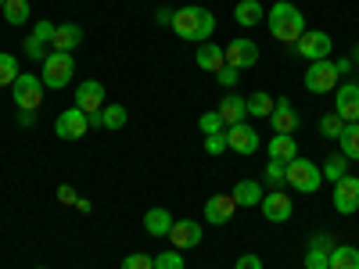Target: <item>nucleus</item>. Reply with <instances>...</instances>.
Returning <instances> with one entry per match:
<instances>
[{"label":"nucleus","mask_w":359,"mask_h":269,"mask_svg":"<svg viewBox=\"0 0 359 269\" xmlns=\"http://www.w3.org/2000/svg\"><path fill=\"white\" fill-rule=\"evenodd\" d=\"M172 33L180 40H187V43H208L216 33V15L208 11V8H198V4H187V8H180L172 11Z\"/></svg>","instance_id":"1"},{"label":"nucleus","mask_w":359,"mask_h":269,"mask_svg":"<svg viewBox=\"0 0 359 269\" xmlns=\"http://www.w3.org/2000/svg\"><path fill=\"white\" fill-rule=\"evenodd\" d=\"M266 29H269V36H273L277 43L294 47L298 36L306 33V15L298 11L291 0H277V4L266 11Z\"/></svg>","instance_id":"2"},{"label":"nucleus","mask_w":359,"mask_h":269,"mask_svg":"<svg viewBox=\"0 0 359 269\" xmlns=\"http://www.w3.org/2000/svg\"><path fill=\"white\" fill-rule=\"evenodd\" d=\"M76 76V57L69 50H50L43 57V69H40V79L47 90H65Z\"/></svg>","instance_id":"3"},{"label":"nucleus","mask_w":359,"mask_h":269,"mask_svg":"<svg viewBox=\"0 0 359 269\" xmlns=\"http://www.w3.org/2000/svg\"><path fill=\"white\" fill-rule=\"evenodd\" d=\"M287 187H294L298 194H316L323 187V172L316 162L298 155L294 162H287Z\"/></svg>","instance_id":"4"},{"label":"nucleus","mask_w":359,"mask_h":269,"mask_svg":"<svg viewBox=\"0 0 359 269\" xmlns=\"http://www.w3.org/2000/svg\"><path fill=\"white\" fill-rule=\"evenodd\" d=\"M302 83H306L309 94H334L338 83H341V76H338V65L327 57V62H309Z\"/></svg>","instance_id":"5"},{"label":"nucleus","mask_w":359,"mask_h":269,"mask_svg":"<svg viewBox=\"0 0 359 269\" xmlns=\"http://www.w3.org/2000/svg\"><path fill=\"white\" fill-rule=\"evenodd\" d=\"M43 90H47L43 79L22 72V76L11 83V97H15V104H18L22 111H36V108L43 104Z\"/></svg>","instance_id":"6"},{"label":"nucleus","mask_w":359,"mask_h":269,"mask_svg":"<svg viewBox=\"0 0 359 269\" xmlns=\"http://www.w3.org/2000/svg\"><path fill=\"white\" fill-rule=\"evenodd\" d=\"M331 50H334V40L327 36L323 29H306V33L298 36V43H294V54H302L306 62H327Z\"/></svg>","instance_id":"7"},{"label":"nucleus","mask_w":359,"mask_h":269,"mask_svg":"<svg viewBox=\"0 0 359 269\" xmlns=\"http://www.w3.org/2000/svg\"><path fill=\"white\" fill-rule=\"evenodd\" d=\"M223 54H226V65H230V69H237V72H245V69L259 65V43H255V40H248V36L230 40V43L223 47Z\"/></svg>","instance_id":"8"},{"label":"nucleus","mask_w":359,"mask_h":269,"mask_svg":"<svg viewBox=\"0 0 359 269\" xmlns=\"http://www.w3.org/2000/svg\"><path fill=\"white\" fill-rule=\"evenodd\" d=\"M334 115L341 123H359V83L341 79L334 90Z\"/></svg>","instance_id":"9"},{"label":"nucleus","mask_w":359,"mask_h":269,"mask_svg":"<svg viewBox=\"0 0 359 269\" xmlns=\"http://www.w3.org/2000/svg\"><path fill=\"white\" fill-rule=\"evenodd\" d=\"M104 104H108V90H104L101 79H83V83L76 86V108H79V111L94 115V111H101Z\"/></svg>","instance_id":"10"},{"label":"nucleus","mask_w":359,"mask_h":269,"mask_svg":"<svg viewBox=\"0 0 359 269\" xmlns=\"http://www.w3.org/2000/svg\"><path fill=\"white\" fill-rule=\"evenodd\" d=\"M259 208H262L266 223H287V219L294 216V201H291V194H284V191H266L262 201H259Z\"/></svg>","instance_id":"11"},{"label":"nucleus","mask_w":359,"mask_h":269,"mask_svg":"<svg viewBox=\"0 0 359 269\" xmlns=\"http://www.w3.org/2000/svg\"><path fill=\"white\" fill-rule=\"evenodd\" d=\"M86 130H90V115L79 108H65L54 118V133L62 140H79V137H86Z\"/></svg>","instance_id":"12"},{"label":"nucleus","mask_w":359,"mask_h":269,"mask_svg":"<svg viewBox=\"0 0 359 269\" xmlns=\"http://www.w3.org/2000/svg\"><path fill=\"white\" fill-rule=\"evenodd\" d=\"M334 212L338 216H352L359 212V176H341L334 184Z\"/></svg>","instance_id":"13"},{"label":"nucleus","mask_w":359,"mask_h":269,"mask_svg":"<svg viewBox=\"0 0 359 269\" xmlns=\"http://www.w3.org/2000/svg\"><path fill=\"white\" fill-rule=\"evenodd\" d=\"M233 212H237L233 194H212V198L205 201V223L208 226H226L233 219Z\"/></svg>","instance_id":"14"},{"label":"nucleus","mask_w":359,"mask_h":269,"mask_svg":"<svg viewBox=\"0 0 359 269\" xmlns=\"http://www.w3.org/2000/svg\"><path fill=\"white\" fill-rule=\"evenodd\" d=\"M201 223H194V219H176L172 223V230H169V241H172V248L176 251H187V248H198L201 244Z\"/></svg>","instance_id":"15"},{"label":"nucleus","mask_w":359,"mask_h":269,"mask_svg":"<svg viewBox=\"0 0 359 269\" xmlns=\"http://www.w3.org/2000/svg\"><path fill=\"white\" fill-rule=\"evenodd\" d=\"M226 147H230V151H237V155H255L259 151V133L248 123L226 126Z\"/></svg>","instance_id":"16"},{"label":"nucleus","mask_w":359,"mask_h":269,"mask_svg":"<svg viewBox=\"0 0 359 269\" xmlns=\"http://www.w3.org/2000/svg\"><path fill=\"white\" fill-rule=\"evenodd\" d=\"M269 126H273V133H291L294 137V130L302 126V115L294 111V104L287 97H277V108H273V115H269Z\"/></svg>","instance_id":"17"},{"label":"nucleus","mask_w":359,"mask_h":269,"mask_svg":"<svg viewBox=\"0 0 359 269\" xmlns=\"http://www.w3.org/2000/svg\"><path fill=\"white\" fill-rule=\"evenodd\" d=\"M266 155L273 158V162H294L298 158V140L291 137V133H273L269 137V144H266Z\"/></svg>","instance_id":"18"},{"label":"nucleus","mask_w":359,"mask_h":269,"mask_svg":"<svg viewBox=\"0 0 359 269\" xmlns=\"http://www.w3.org/2000/svg\"><path fill=\"white\" fill-rule=\"evenodd\" d=\"M194 62H198V69H201V72H212V76H216V72L226 65V54H223V47H216L212 40H208V43H198Z\"/></svg>","instance_id":"19"},{"label":"nucleus","mask_w":359,"mask_h":269,"mask_svg":"<svg viewBox=\"0 0 359 269\" xmlns=\"http://www.w3.org/2000/svg\"><path fill=\"white\" fill-rule=\"evenodd\" d=\"M83 43V25H76V22H62L54 29V40H50V50H76Z\"/></svg>","instance_id":"20"},{"label":"nucleus","mask_w":359,"mask_h":269,"mask_svg":"<svg viewBox=\"0 0 359 269\" xmlns=\"http://www.w3.org/2000/svg\"><path fill=\"white\" fill-rule=\"evenodd\" d=\"M230 194H233L237 208H259V201H262L266 187L259 184V179H237V187H233Z\"/></svg>","instance_id":"21"},{"label":"nucleus","mask_w":359,"mask_h":269,"mask_svg":"<svg viewBox=\"0 0 359 269\" xmlns=\"http://www.w3.org/2000/svg\"><path fill=\"white\" fill-rule=\"evenodd\" d=\"M233 22L245 25V29L262 25L266 22V8L259 4V0H237V4H233Z\"/></svg>","instance_id":"22"},{"label":"nucleus","mask_w":359,"mask_h":269,"mask_svg":"<svg viewBox=\"0 0 359 269\" xmlns=\"http://www.w3.org/2000/svg\"><path fill=\"white\" fill-rule=\"evenodd\" d=\"M216 111L223 115L226 126H237V123H245V115H248V101H245L241 94H226V97L219 101Z\"/></svg>","instance_id":"23"},{"label":"nucleus","mask_w":359,"mask_h":269,"mask_svg":"<svg viewBox=\"0 0 359 269\" xmlns=\"http://www.w3.org/2000/svg\"><path fill=\"white\" fill-rule=\"evenodd\" d=\"M172 212L169 208H147L144 212V230L151 233V237H169V230H172Z\"/></svg>","instance_id":"24"},{"label":"nucleus","mask_w":359,"mask_h":269,"mask_svg":"<svg viewBox=\"0 0 359 269\" xmlns=\"http://www.w3.org/2000/svg\"><path fill=\"white\" fill-rule=\"evenodd\" d=\"M338 147L348 162H359V123H345L341 137H338Z\"/></svg>","instance_id":"25"},{"label":"nucleus","mask_w":359,"mask_h":269,"mask_svg":"<svg viewBox=\"0 0 359 269\" xmlns=\"http://www.w3.org/2000/svg\"><path fill=\"white\" fill-rule=\"evenodd\" d=\"M4 22L8 25H25L29 18H33V8H29V0H4Z\"/></svg>","instance_id":"26"},{"label":"nucleus","mask_w":359,"mask_h":269,"mask_svg":"<svg viewBox=\"0 0 359 269\" xmlns=\"http://www.w3.org/2000/svg\"><path fill=\"white\" fill-rule=\"evenodd\" d=\"M331 269H359V248L334 244L331 248Z\"/></svg>","instance_id":"27"},{"label":"nucleus","mask_w":359,"mask_h":269,"mask_svg":"<svg viewBox=\"0 0 359 269\" xmlns=\"http://www.w3.org/2000/svg\"><path fill=\"white\" fill-rule=\"evenodd\" d=\"M320 172H323V179H331V184H338L341 176H348V158H345L341 151H338V155H331V158H323Z\"/></svg>","instance_id":"28"},{"label":"nucleus","mask_w":359,"mask_h":269,"mask_svg":"<svg viewBox=\"0 0 359 269\" xmlns=\"http://www.w3.org/2000/svg\"><path fill=\"white\" fill-rule=\"evenodd\" d=\"M245 101H248V115H255V118H269V115H273V108H277V101L269 97L266 90H259V94H252Z\"/></svg>","instance_id":"29"},{"label":"nucleus","mask_w":359,"mask_h":269,"mask_svg":"<svg viewBox=\"0 0 359 269\" xmlns=\"http://www.w3.org/2000/svg\"><path fill=\"white\" fill-rule=\"evenodd\" d=\"M126 118H130V111L123 108V104H104L101 108V123H104V130H123L126 126Z\"/></svg>","instance_id":"30"},{"label":"nucleus","mask_w":359,"mask_h":269,"mask_svg":"<svg viewBox=\"0 0 359 269\" xmlns=\"http://www.w3.org/2000/svg\"><path fill=\"white\" fill-rule=\"evenodd\" d=\"M284 184H287V165L269 158V165H266V184H262V187H269V191H284Z\"/></svg>","instance_id":"31"},{"label":"nucleus","mask_w":359,"mask_h":269,"mask_svg":"<svg viewBox=\"0 0 359 269\" xmlns=\"http://www.w3.org/2000/svg\"><path fill=\"white\" fill-rule=\"evenodd\" d=\"M18 76H22V72H18V57L0 50V86H11Z\"/></svg>","instance_id":"32"},{"label":"nucleus","mask_w":359,"mask_h":269,"mask_svg":"<svg viewBox=\"0 0 359 269\" xmlns=\"http://www.w3.org/2000/svg\"><path fill=\"white\" fill-rule=\"evenodd\" d=\"M198 130H201L205 137H216V133H226V123H223L219 111H205V115L198 118Z\"/></svg>","instance_id":"33"},{"label":"nucleus","mask_w":359,"mask_h":269,"mask_svg":"<svg viewBox=\"0 0 359 269\" xmlns=\"http://www.w3.org/2000/svg\"><path fill=\"white\" fill-rule=\"evenodd\" d=\"M341 130H345V123H341V118H338L334 111L320 118V137H323V140H338V137H341Z\"/></svg>","instance_id":"34"},{"label":"nucleus","mask_w":359,"mask_h":269,"mask_svg":"<svg viewBox=\"0 0 359 269\" xmlns=\"http://www.w3.org/2000/svg\"><path fill=\"white\" fill-rule=\"evenodd\" d=\"M22 50H25V57H33V62H43V57L50 54V47L43 43V40H36L33 33L25 36V43H22Z\"/></svg>","instance_id":"35"},{"label":"nucleus","mask_w":359,"mask_h":269,"mask_svg":"<svg viewBox=\"0 0 359 269\" xmlns=\"http://www.w3.org/2000/svg\"><path fill=\"white\" fill-rule=\"evenodd\" d=\"M187 262H184V251H158L155 255V269H184Z\"/></svg>","instance_id":"36"},{"label":"nucleus","mask_w":359,"mask_h":269,"mask_svg":"<svg viewBox=\"0 0 359 269\" xmlns=\"http://www.w3.org/2000/svg\"><path fill=\"white\" fill-rule=\"evenodd\" d=\"M306 269H331V251L309 248V251H306Z\"/></svg>","instance_id":"37"},{"label":"nucleus","mask_w":359,"mask_h":269,"mask_svg":"<svg viewBox=\"0 0 359 269\" xmlns=\"http://www.w3.org/2000/svg\"><path fill=\"white\" fill-rule=\"evenodd\" d=\"M123 269H155V258L144 255V251H130V255L123 258Z\"/></svg>","instance_id":"38"},{"label":"nucleus","mask_w":359,"mask_h":269,"mask_svg":"<svg viewBox=\"0 0 359 269\" xmlns=\"http://www.w3.org/2000/svg\"><path fill=\"white\" fill-rule=\"evenodd\" d=\"M205 151H208V155H223V151H230V147H226V133L205 137Z\"/></svg>","instance_id":"39"},{"label":"nucleus","mask_w":359,"mask_h":269,"mask_svg":"<svg viewBox=\"0 0 359 269\" xmlns=\"http://www.w3.org/2000/svg\"><path fill=\"white\" fill-rule=\"evenodd\" d=\"M233 269H262V258H259L255 251H245V255H237Z\"/></svg>","instance_id":"40"},{"label":"nucleus","mask_w":359,"mask_h":269,"mask_svg":"<svg viewBox=\"0 0 359 269\" xmlns=\"http://www.w3.org/2000/svg\"><path fill=\"white\" fill-rule=\"evenodd\" d=\"M237 76H241V72H237V69H230V65H223V69L216 72V79H219V83H223L226 90H233L237 83H241V79H237Z\"/></svg>","instance_id":"41"},{"label":"nucleus","mask_w":359,"mask_h":269,"mask_svg":"<svg viewBox=\"0 0 359 269\" xmlns=\"http://www.w3.org/2000/svg\"><path fill=\"white\" fill-rule=\"evenodd\" d=\"M54 29H57L54 22H36V29H33V36H36V40H43V43L50 47V40H54Z\"/></svg>","instance_id":"42"},{"label":"nucleus","mask_w":359,"mask_h":269,"mask_svg":"<svg viewBox=\"0 0 359 269\" xmlns=\"http://www.w3.org/2000/svg\"><path fill=\"white\" fill-rule=\"evenodd\" d=\"M57 201H62V205H76L79 198H76V191L69 184H62V187H57Z\"/></svg>","instance_id":"43"},{"label":"nucleus","mask_w":359,"mask_h":269,"mask_svg":"<svg viewBox=\"0 0 359 269\" xmlns=\"http://www.w3.org/2000/svg\"><path fill=\"white\" fill-rule=\"evenodd\" d=\"M334 65H338V76H348V72L355 69V65H352V57H341V62H334Z\"/></svg>","instance_id":"44"},{"label":"nucleus","mask_w":359,"mask_h":269,"mask_svg":"<svg viewBox=\"0 0 359 269\" xmlns=\"http://www.w3.org/2000/svg\"><path fill=\"white\" fill-rule=\"evenodd\" d=\"M155 18H158V25H172V11H169V8H158Z\"/></svg>","instance_id":"45"},{"label":"nucleus","mask_w":359,"mask_h":269,"mask_svg":"<svg viewBox=\"0 0 359 269\" xmlns=\"http://www.w3.org/2000/svg\"><path fill=\"white\" fill-rule=\"evenodd\" d=\"M18 123L22 126H33V111H18Z\"/></svg>","instance_id":"46"},{"label":"nucleus","mask_w":359,"mask_h":269,"mask_svg":"<svg viewBox=\"0 0 359 269\" xmlns=\"http://www.w3.org/2000/svg\"><path fill=\"white\" fill-rule=\"evenodd\" d=\"M90 126H94V130H104V123H101V111L90 115Z\"/></svg>","instance_id":"47"},{"label":"nucleus","mask_w":359,"mask_h":269,"mask_svg":"<svg viewBox=\"0 0 359 269\" xmlns=\"http://www.w3.org/2000/svg\"><path fill=\"white\" fill-rule=\"evenodd\" d=\"M352 65H359V47L352 50Z\"/></svg>","instance_id":"48"},{"label":"nucleus","mask_w":359,"mask_h":269,"mask_svg":"<svg viewBox=\"0 0 359 269\" xmlns=\"http://www.w3.org/2000/svg\"><path fill=\"white\" fill-rule=\"evenodd\" d=\"M0 11H4V0H0Z\"/></svg>","instance_id":"49"},{"label":"nucleus","mask_w":359,"mask_h":269,"mask_svg":"<svg viewBox=\"0 0 359 269\" xmlns=\"http://www.w3.org/2000/svg\"><path fill=\"white\" fill-rule=\"evenodd\" d=\"M36 269H47V265H36Z\"/></svg>","instance_id":"50"}]
</instances>
